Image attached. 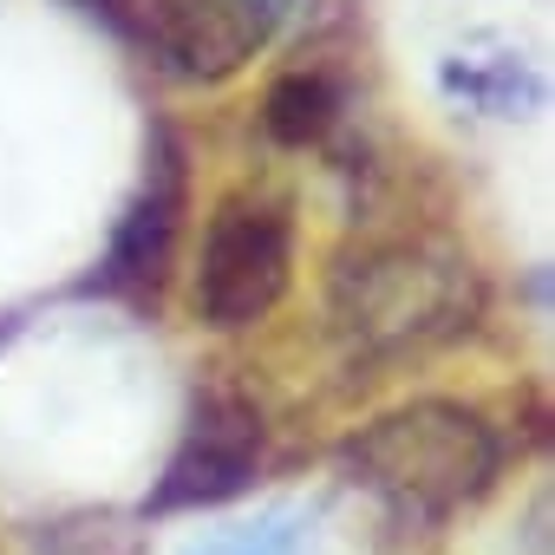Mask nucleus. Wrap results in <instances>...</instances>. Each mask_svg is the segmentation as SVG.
I'll list each match as a JSON object with an SVG mask.
<instances>
[{
    "instance_id": "nucleus-1",
    "label": "nucleus",
    "mask_w": 555,
    "mask_h": 555,
    "mask_svg": "<svg viewBox=\"0 0 555 555\" xmlns=\"http://www.w3.org/2000/svg\"><path fill=\"white\" fill-rule=\"evenodd\" d=\"M327 321L347 360L399 366L438 353L483 321V274L444 235H373L334 255Z\"/></svg>"
},
{
    "instance_id": "nucleus-2",
    "label": "nucleus",
    "mask_w": 555,
    "mask_h": 555,
    "mask_svg": "<svg viewBox=\"0 0 555 555\" xmlns=\"http://www.w3.org/2000/svg\"><path fill=\"white\" fill-rule=\"evenodd\" d=\"M340 477L360 483L392 522L438 529L464 516L503 470V444L477 405L412 399L340 438Z\"/></svg>"
},
{
    "instance_id": "nucleus-3",
    "label": "nucleus",
    "mask_w": 555,
    "mask_h": 555,
    "mask_svg": "<svg viewBox=\"0 0 555 555\" xmlns=\"http://www.w3.org/2000/svg\"><path fill=\"white\" fill-rule=\"evenodd\" d=\"M295 282V203L274 190H235L216 203L196 248V321L216 334H242L282 308Z\"/></svg>"
},
{
    "instance_id": "nucleus-4",
    "label": "nucleus",
    "mask_w": 555,
    "mask_h": 555,
    "mask_svg": "<svg viewBox=\"0 0 555 555\" xmlns=\"http://www.w3.org/2000/svg\"><path fill=\"white\" fill-rule=\"evenodd\" d=\"M261 470V412L216 386V392H196L190 405V425L157 477V490L144 496V516H177V509H209V503H229L255 483Z\"/></svg>"
},
{
    "instance_id": "nucleus-5",
    "label": "nucleus",
    "mask_w": 555,
    "mask_h": 555,
    "mask_svg": "<svg viewBox=\"0 0 555 555\" xmlns=\"http://www.w3.org/2000/svg\"><path fill=\"white\" fill-rule=\"evenodd\" d=\"M177 222H183V151L170 138H157L144 190L131 196L125 222L112 229V248H105V261L86 288L112 295V301H157L170 248H177Z\"/></svg>"
},
{
    "instance_id": "nucleus-6",
    "label": "nucleus",
    "mask_w": 555,
    "mask_h": 555,
    "mask_svg": "<svg viewBox=\"0 0 555 555\" xmlns=\"http://www.w3.org/2000/svg\"><path fill=\"white\" fill-rule=\"evenodd\" d=\"M444 86H451L464 105L490 112V118H516L522 105H535V99H542V79L522 66V53H496V60H483V47L451 53Z\"/></svg>"
},
{
    "instance_id": "nucleus-7",
    "label": "nucleus",
    "mask_w": 555,
    "mask_h": 555,
    "mask_svg": "<svg viewBox=\"0 0 555 555\" xmlns=\"http://www.w3.org/2000/svg\"><path fill=\"white\" fill-rule=\"evenodd\" d=\"M314 522H321V509H308V503H274L248 522L196 535L183 555H314Z\"/></svg>"
},
{
    "instance_id": "nucleus-8",
    "label": "nucleus",
    "mask_w": 555,
    "mask_h": 555,
    "mask_svg": "<svg viewBox=\"0 0 555 555\" xmlns=\"http://www.w3.org/2000/svg\"><path fill=\"white\" fill-rule=\"evenodd\" d=\"M334 118H340V92H334V79H321V73H288V79H274V86H268V105H261L268 138L288 144V151L321 144V138L334 131Z\"/></svg>"
},
{
    "instance_id": "nucleus-9",
    "label": "nucleus",
    "mask_w": 555,
    "mask_h": 555,
    "mask_svg": "<svg viewBox=\"0 0 555 555\" xmlns=\"http://www.w3.org/2000/svg\"><path fill=\"white\" fill-rule=\"evenodd\" d=\"M40 555H144V535L118 516H66L40 535Z\"/></svg>"
},
{
    "instance_id": "nucleus-10",
    "label": "nucleus",
    "mask_w": 555,
    "mask_h": 555,
    "mask_svg": "<svg viewBox=\"0 0 555 555\" xmlns=\"http://www.w3.org/2000/svg\"><path fill=\"white\" fill-rule=\"evenodd\" d=\"M242 8H248V14H255L268 34H274V27H282L288 14H301V0H242Z\"/></svg>"
}]
</instances>
